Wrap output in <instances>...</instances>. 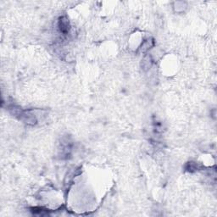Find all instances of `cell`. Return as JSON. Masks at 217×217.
<instances>
[{
  "label": "cell",
  "instance_id": "6da1fadb",
  "mask_svg": "<svg viewBox=\"0 0 217 217\" xmlns=\"http://www.w3.org/2000/svg\"><path fill=\"white\" fill-rule=\"evenodd\" d=\"M60 30L62 31L63 32H66L69 31V22L65 18H62L60 21Z\"/></svg>",
  "mask_w": 217,
  "mask_h": 217
}]
</instances>
